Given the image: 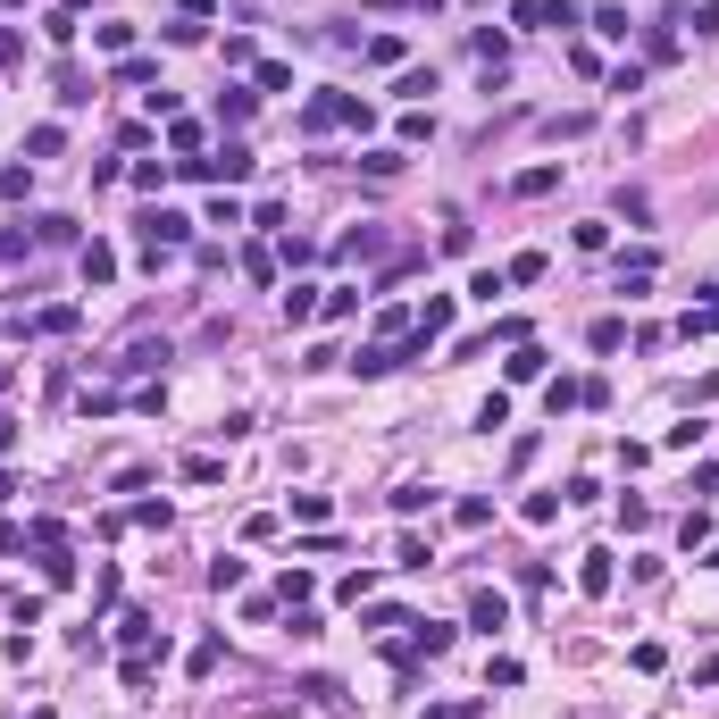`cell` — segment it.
I'll return each instance as SVG.
<instances>
[{
    "label": "cell",
    "mask_w": 719,
    "mask_h": 719,
    "mask_svg": "<svg viewBox=\"0 0 719 719\" xmlns=\"http://www.w3.org/2000/svg\"><path fill=\"white\" fill-rule=\"evenodd\" d=\"M377 109L360 101V92H335V84H318L310 101H301V134H335V126H368Z\"/></svg>",
    "instance_id": "6da1fadb"
},
{
    "label": "cell",
    "mask_w": 719,
    "mask_h": 719,
    "mask_svg": "<svg viewBox=\"0 0 719 719\" xmlns=\"http://www.w3.org/2000/svg\"><path fill=\"white\" fill-rule=\"evenodd\" d=\"M510 26H536V34H577V26H586V9H569V0H510Z\"/></svg>",
    "instance_id": "7a4b0ae2"
},
{
    "label": "cell",
    "mask_w": 719,
    "mask_h": 719,
    "mask_svg": "<svg viewBox=\"0 0 719 719\" xmlns=\"http://www.w3.org/2000/svg\"><path fill=\"white\" fill-rule=\"evenodd\" d=\"M134 226H143L151 251H184V243H193V218H184V210H143Z\"/></svg>",
    "instance_id": "3957f363"
},
{
    "label": "cell",
    "mask_w": 719,
    "mask_h": 719,
    "mask_svg": "<svg viewBox=\"0 0 719 719\" xmlns=\"http://www.w3.org/2000/svg\"><path fill=\"white\" fill-rule=\"evenodd\" d=\"M469 628H477V636H502V628H510V602H502L494 586H477V594H469Z\"/></svg>",
    "instance_id": "277c9868"
},
{
    "label": "cell",
    "mask_w": 719,
    "mask_h": 719,
    "mask_svg": "<svg viewBox=\"0 0 719 719\" xmlns=\"http://www.w3.org/2000/svg\"><path fill=\"white\" fill-rule=\"evenodd\" d=\"M544 368H552V352H544V343H510V360H502V377H510V385H536Z\"/></svg>",
    "instance_id": "5b68a950"
},
{
    "label": "cell",
    "mask_w": 719,
    "mask_h": 719,
    "mask_svg": "<svg viewBox=\"0 0 719 719\" xmlns=\"http://www.w3.org/2000/svg\"><path fill=\"white\" fill-rule=\"evenodd\" d=\"M402 360H410L402 343H360V352H352V377H393Z\"/></svg>",
    "instance_id": "8992f818"
},
{
    "label": "cell",
    "mask_w": 719,
    "mask_h": 719,
    "mask_svg": "<svg viewBox=\"0 0 719 719\" xmlns=\"http://www.w3.org/2000/svg\"><path fill=\"white\" fill-rule=\"evenodd\" d=\"M611 586H619V561H611V552H586V561H577V594H594V602H602Z\"/></svg>",
    "instance_id": "52a82bcc"
},
{
    "label": "cell",
    "mask_w": 719,
    "mask_h": 719,
    "mask_svg": "<svg viewBox=\"0 0 719 719\" xmlns=\"http://www.w3.org/2000/svg\"><path fill=\"white\" fill-rule=\"evenodd\" d=\"M76 268H84V285H118V251H109L101 235H92V243L76 251Z\"/></svg>",
    "instance_id": "ba28073f"
},
{
    "label": "cell",
    "mask_w": 719,
    "mask_h": 719,
    "mask_svg": "<svg viewBox=\"0 0 719 719\" xmlns=\"http://www.w3.org/2000/svg\"><path fill=\"white\" fill-rule=\"evenodd\" d=\"M510 193H519V201H544V193H561V159H544V168H519V176H510Z\"/></svg>",
    "instance_id": "9c48e42d"
},
{
    "label": "cell",
    "mask_w": 719,
    "mask_h": 719,
    "mask_svg": "<svg viewBox=\"0 0 719 719\" xmlns=\"http://www.w3.org/2000/svg\"><path fill=\"white\" fill-rule=\"evenodd\" d=\"M34 569H42V586H51V594H67V586H76V552H67V544L34 552Z\"/></svg>",
    "instance_id": "30bf717a"
},
{
    "label": "cell",
    "mask_w": 719,
    "mask_h": 719,
    "mask_svg": "<svg viewBox=\"0 0 719 719\" xmlns=\"http://www.w3.org/2000/svg\"><path fill=\"white\" fill-rule=\"evenodd\" d=\"M327 310V285H285V327H310Z\"/></svg>",
    "instance_id": "8fae6325"
},
{
    "label": "cell",
    "mask_w": 719,
    "mask_h": 719,
    "mask_svg": "<svg viewBox=\"0 0 719 719\" xmlns=\"http://www.w3.org/2000/svg\"><path fill=\"white\" fill-rule=\"evenodd\" d=\"M251 109H260V92H251V84H226V92H218V126H251Z\"/></svg>",
    "instance_id": "7c38bea8"
},
{
    "label": "cell",
    "mask_w": 719,
    "mask_h": 719,
    "mask_svg": "<svg viewBox=\"0 0 719 719\" xmlns=\"http://www.w3.org/2000/svg\"><path fill=\"white\" fill-rule=\"evenodd\" d=\"M452 636H460V628H444V619H410V644H419L427 661H435V653H452Z\"/></svg>",
    "instance_id": "4fadbf2b"
},
{
    "label": "cell",
    "mask_w": 719,
    "mask_h": 719,
    "mask_svg": "<svg viewBox=\"0 0 719 719\" xmlns=\"http://www.w3.org/2000/svg\"><path fill=\"white\" fill-rule=\"evenodd\" d=\"M360 59L368 67H402L410 51H402V34H360Z\"/></svg>",
    "instance_id": "5bb4252c"
},
{
    "label": "cell",
    "mask_w": 719,
    "mask_h": 719,
    "mask_svg": "<svg viewBox=\"0 0 719 719\" xmlns=\"http://www.w3.org/2000/svg\"><path fill=\"white\" fill-rule=\"evenodd\" d=\"M243 577H251V561H243V552H218V561H210V594H235Z\"/></svg>",
    "instance_id": "9a60e30c"
},
{
    "label": "cell",
    "mask_w": 719,
    "mask_h": 719,
    "mask_svg": "<svg viewBox=\"0 0 719 719\" xmlns=\"http://www.w3.org/2000/svg\"><path fill=\"white\" fill-rule=\"evenodd\" d=\"M118 368H134V377H151V368H168V343H151V335H143V343H126V360H118Z\"/></svg>",
    "instance_id": "2e32d148"
},
{
    "label": "cell",
    "mask_w": 719,
    "mask_h": 719,
    "mask_svg": "<svg viewBox=\"0 0 719 719\" xmlns=\"http://www.w3.org/2000/svg\"><path fill=\"white\" fill-rule=\"evenodd\" d=\"M577 402H586V377H552V385H544V410H552V419L577 410Z\"/></svg>",
    "instance_id": "e0dca14e"
},
{
    "label": "cell",
    "mask_w": 719,
    "mask_h": 719,
    "mask_svg": "<svg viewBox=\"0 0 719 719\" xmlns=\"http://www.w3.org/2000/svg\"><path fill=\"white\" fill-rule=\"evenodd\" d=\"M586 26H594L602 42H628V34H636V17H628V9H586Z\"/></svg>",
    "instance_id": "ac0fdd59"
},
{
    "label": "cell",
    "mask_w": 719,
    "mask_h": 719,
    "mask_svg": "<svg viewBox=\"0 0 719 719\" xmlns=\"http://www.w3.org/2000/svg\"><path fill=\"white\" fill-rule=\"evenodd\" d=\"M310 594H318V577H310V569H285V577H276V602H285V611H301Z\"/></svg>",
    "instance_id": "d6986e66"
},
{
    "label": "cell",
    "mask_w": 719,
    "mask_h": 719,
    "mask_svg": "<svg viewBox=\"0 0 719 719\" xmlns=\"http://www.w3.org/2000/svg\"><path fill=\"white\" fill-rule=\"evenodd\" d=\"M678 335H686V343H694V335H719V285H711L703 310H686V318H678Z\"/></svg>",
    "instance_id": "ffe728a7"
},
{
    "label": "cell",
    "mask_w": 719,
    "mask_h": 719,
    "mask_svg": "<svg viewBox=\"0 0 719 719\" xmlns=\"http://www.w3.org/2000/svg\"><path fill=\"white\" fill-rule=\"evenodd\" d=\"M92 51H118V59H126V51H134V26H126V17H109V26H92Z\"/></svg>",
    "instance_id": "44dd1931"
},
{
    "label": "cell",
    "mask_w": 719,
    "mask_h": 719,
    "mask_svg": "<svg viewBox=\"0 0 719 719\" xmlns=\"http://www.w3.org/2000/svg\"><path fill=\"white\" fill-rule=\"evenodd\" d=\"M435 84H444V76H435V67H402V76H393V92H402V101H427Z\"/></svg>",
    "instance_id": "7402d4cb"
},
{
    "label": "cell",
    "mask_w": 719,
    "mask_h": 719,
    "mask_svg": "<svg viewBox=\"0 0 719 719\" xmlns=\"http://www.w3.org/2000/svg\"><path fill=\"white\" fill-rule=\"evenodd\" d=\"M502 293H510V276H502V268H477V276H469V301H485V310H494Z\"/></svg>",
    "instance_id": "603a6c76"
},
{
    "label": "cell",
    "mask_w": 719,
    "mask_h": 719,
    "mask_svg": "<svg viewBox=\"0 0 719 719\" xmlns=\"http://www.w3.org/2000/svg\"><path fill=\"white\" fill-rule=\"evenodd\" d=\"M118 636H126V653H134V644H159V619H151V611H126Z\"/></svg>",
    "instance_id": "cb8c5ba5"
},
{
    "label": "cell",
    "mask_w": 719,
    "mask_h": 719,
    "mask_svg": "<svg viewBox=\"0 0 719 719\" xmlns=\"http://www.w3.org/2000/svg\"><path fill=\"white\" fill-rule=\"evenodd\" d=\"M168 151H184V159H201V118H168Z\"/></svg>",
    "instance_id": "d4e9b609"
},
{
    "label": "cell",
    "mask_w": 719,
    "mask_h": 719,
    "mask_svg": "<svg viewBox=\"0 0 719 719\" xmlns=\"http://www.w3.org/2000/svg\"><path fill=\"white\" fill-rule=\"evenodd\" d=\"M544 268H552V260H544V251H519V260H510L502 276H510V285H544Z\"/></svg>",
    "instance_id": "484cf974"
},
{
    "label": "cell",
    "mask_w": 719,
    "mask_h": 719,
    "mask_svg": "<svg viewBox=\"0 0 719 719\" xmlns=\"http://www.w3.org/2000/svg\"><path fill=\"white\" fill-rule=\"evenodd\" d=\"M586 343H594V352H619V343H628V318H594Z\"/></svg>",
    "instance_id": "4316f807"
},
{
    "label": "cell",
    "mask_w": 719,
    "mask_h": 719,
    "mask_svg": "<svg viewBox=\"0 0 719 719\" xmlns=\"http://www.w3.org/2000/svg\"><path fill=\"white\" fill-rule=\"evenodd\" d=\"M393 510H402V519H419V510H435V485H393Z\"/></svg>",
    "instance_id": "83f0119b"
},
{
    "label": "cell",
    "mask_w": 719,
    "mask_h": 719,
    "mask_svg": "<svg viewBox=\"0 0 719 719\" xmlns=\"http://www.w3.org/2000/svg\"><path fill=\"white\" fill-rule=\"evenodd\" d=\"M243 276H251V285H276V251L251 243V251H243Z\"/></svg>",
    "instance_id": "f1b7e54d"
},
{
    "label": "cell",
    "mask_w": 719,
    "mask_h": 719,
    "mask_svg": "<svg viewBox=\"0 0 719 719\" xmlns=\"http://www.w3.org/2000/svg\"><path fill=\"white\" fill-rule=\"evenodd\" d=\"M519 510H527V527H552V519H561V510H569V502H561V494H527Z\"/></svg>",
    "instance_id": "f546056e"
},
{
    "label": "cell",
    "mask_w": 719,
    "mask_h": 719,
    "mask_svg": "<svg viewBox=\"0 0 719 719\" xmlns=\"http://www.w3.org/2000/svg\"><path fill=\"white\" fill-rule=\"evenodd\" d=\"M360 301H368L360 285H335V293H327V310H318V318H335V327H343V318H352V310H360Z\"/></svg>",
    "instance_id": "4dcf8cb0"
},
{
    "label": "cell",
    "mask_w": 719,
    "mask_h": 719,
    "mask_svg": "<svg viewBox=\"0 0 719 719\" xmlns=\"http://www.w3.org/2000/svg\"><path fill=\"white\" fill-rule=\"evenodd\" d=\"M34 193V159H26V168H0V201H26Z\"/></svg>",
    "instance_id": "1f68e13d"
},
{
    "label": "cell",
    "mask_w": 719,
    "mask_h": 719,
    "mask_svg": "<svg viewBox=\"0 0 719 719\" xmlns=\"http://www.w3.org/2000/svg\"><path fill=\"white\" fill-rule=\"evenodd\" d=\"M42 34H51L59 51H67V42H76V9H42Z\"/></svg>",
    "instance_id": "d6a6232c"
},
{
    "label": "cell",
    "mask_w": 719,
    "mask_h": 719,
    "mask_svg": "<svg viewBox=\"0 0 719 719\" xmlns=\"http://www.w3.org/2000/svg\"><path fill=\"white\" fill-rule=\"evenodd\" d=\"M477 427H485V435L510 427V393H485V402H477Z\"/></svg>",
    "instance_id": "836d02e7"
},
{
    "label": "cell",
    "mask_w": 719,
    "mask_h": 719,
    "mask_svg": "<svg viewBox=\"0 0 719 719\" xmlns=\"http://www.w3.org/2000/svg\"><path fill=\"white\" fill-rule=\"evenodd\" d=\"M218 477H226V460H210V452L184 460V485H218Z\"/></svg>",
    "instance_id": "e575fe53"
},
{
    "label": "cell",
    "mask_w": 719,
    "mask_h": 719,
    "mask_svg": "<svg viewBox=\"0 0 719 719\" xmlns=\"http://www.w3.org/2000/svg\"><path fill=\"white\" fill-rule=\"evenodd\" d=\"M427 561H435L427 536H402V544H393V569H427Z\"/></svg>",
    "instance_id": "d590c367"
},
{
    "label": "cell",
    "mask_w": 719,
    "mask_h": 719,
    "mask_svg": "<svg viewBox=\"0 0 719 719\" xmlns=\"http://www.w3.org/2000/svg\"><path fill=\"white\" fill-rule=\"evenodd\" d=\"M360 168H368V176H402V151L377 143V151H360Z\"/></svg>",
    "instance_id": "8d00e7d4"
},
{
    "label": "cell",
    "mask_w": 719,
    "mask_h": 719,
    "mask_svg": "<svg viewBox=\"0 0 719 719\" xmlns=\"http://www.w3.org/2000/svg\"><path fill=\"white\" fill-rule=\"evenodd\" d=\"M251 76H260V92H293V67H285V59H260Z\"/></svg>",
    "instance_id": "74e56055"
},
{
    "label": "cell",
    "mask_w": 719,
    "mask_h": 719,
    "mask_svg": "<svg viewBox=\"0 0 719 719\" xmlns=\"http://www.w3.org/2000/svg\"><path fill=\"white\" fill-rule=\"evenodd\" d=\"M168 184V159H134V193H159Z\"/></svg>",
    "instance_id": "f35d334b"
},
{
    "label": "cell",
    "mask_w": 719,
    "mask_h": 719,
    "mask_svg": "<svg viewBox=\"0 0 719 719\" xmlns=\"http://www.w3.org/2000/svg\"><path fill=\"white\" fill-rule=\"evenodd\" d=\"M393 628H410V611H393V602H377V611H368V636H393Z\"/></svg>",
    "instance_id": "ab89813d"
},
{
    "label": "cell",
    "mask_w": 719,
    "mask_h": 719,
    "mask_svg": "<svg viewBox=\"0 0 719 719\" xmlns=\"http://www.w3.org/2000/svg\"><path fill=\"white\" fill-rule=\"evenodd\" d=\"M577 251H611V218H586V226H577Z\"/></svg>",
    "instance_id": "60d3db41"
},
{
    "label": "cell",
    "mask_w": 719,
    "mask_h": 719,
    "mask_svg": "<svg viewBox=\"0 0 719 719\" xmlns=\"http://www.w3.org/2000/svg\"><path fill=\"white\" fill-rule=\"evenodd\" d=\"M34 335H76V310H34Z\"/></svg>",
    "instance_id": "b9f144b4"
},
{
    "label": "cell",
    "mask_w": 719,
    "mask_h": 719,
    "mask_svg": "<svg viewBox=\"0 0 719 719\" xmlns=\"http://www.w3.org/2000/svg\"><path fill=\"white\" fill-rule=\"evenodd\" d=\"M285 510H293V519H301V527H318V519H327V494H293Z\"/></svg>",
    "instance_id": "7bdbcfd3"
},
{
    "label": "cell",
    "mask_w": 719,
    "mask_h": 719,
    "mask_svg": "<svg viewBox=\"0 0 719 719\" xmlns=\"http://www.w3.org/2000/svg\"><path fill=\"white\" fill-rule=\"evenodd\" d=\"M368 594H377V569H352V577H343V602H352V611H360Z\"/></svg>",
    "instance_id": "ee69618b"
},
{
    "label": "cell",
    "mask_w": 719,
    "mask_h": 719,
    "mask_svg": "<svg viewBox=\"0 0 719 719\" xmlns=\"http://www.w3.org/2000/svg\"><path fill=\"white\" fill-rule=\"evenodd\" d=\"M201 226H226V235H235V226H243V201H226V193H218V201H210V218H201Z\"/></svg>",
    "instance_id": "f6af8a7d"
},
{
    "label": "cell",
    "mask_w": 719,
    "mask_h": 719,
    "mask_svg": "<svg viewBox=\"0 0 719 719\" xmlns=\"http://www.w3.org/2000/svg\"><path fill=\"white\" fill-rule=\"evenodd\" d=\"M502 51H510V34H494V26H477V59H485V67H502Z\"/></svg>",
    "instance_id": "bcb514c9"
},
{
    "label": "cell",
    "mask_w": 719,
    "mask_h": 719,
    "mask_svg": "<svg viewBox=\"0 0 719 719\" xmlns=\"http://www.w3.org/2000/svg\"><path fill=\"white\" fill-rule=\"evenodd\" d=\"M59 143H67L59 126H34V134H26V151H34V159H59Z\"/></svg>",
    "instance_id": "7dc6e473"
},
{
    "label": "cell",
    "mask_w": 719,
    "mask_h": 719,
    "mask_svg": "<svg viewBox=\"0 0 719 719\" xmlns=\"http://www.w3.org/2000/svg\"><path fill=\"white\" fill-rule=\"evenodd\" d=\"M9 260H26V226H0V268Z\"/></svg>",
    "instance_id": "c3c4849f"
},
{
    "label": "cell",
    "mask_w": 719,
    "mask_h": 719,
    "mask_svg": "<svg viewBox=\"0 0 719 719\" xmlns=\"http://www.w3.org/2000/svg\"><path fill=\"white\" fill-rule=\"evenodd\" d=\"M17 59H26V42H17L9 26H0V67H17Z\"/></svg>",
    "instance_id": "681fc988"
},
{
    "label": "cell",
    "mask_w": 719,
    "mask_h": 719,
    "mask_svg": "<svg viewBox=\"0 0 719 719\" xmlns=\"http://www.w3.org/2000/svg\"><path fill=\"white\" fill-rule=\"evenodd\" d=\"M694 34H719V0H703V9H694Z\"/></svg>",
    "instance_id": "f907efd6"
},
{
    "label": "cell",
    "mask_w": 719,
    "mask_h": 719,
    "mask_svg": "<svg viewBox=\"0 0 719 719\" xmlns=\"http://www.w3.org/2000/svg\"><path fill=\"white\" fill-rule=\"evenodd\" d=\"M694 686H719V653H703V661H694Z\"/></svg>",
    "instance_id": "816d5d0a"
},
{
    "label": "cell",
    "mask_w": 719,
    "mask_h": 719,
    "mask_svg": "<svg viewBox=\"0 0 719 719\" xmlns=\"http://www.w3.org/2000/svg\"><path fill=\"white\" fill-rule=\"evenodd\" d=\"M17 452V419H9V410H0V460H9Z\"/></svg>",
    "instance_id": "f5cc1de1"
},
{
    "label": "cell",
    "mask_w": 719,
    "mask_h": 719,
    "mask_svg": "<svg viewBox=\"0 0 719 719\" xmlns=\"http://www.w3.org/2000/svg\"><path fill=\"white\" fill-rule=\"evenodd\" d=\"M9 502H17V477H9V469H0V510H9Z\"/></svg>",
    "instance_id": "db71d44e"
},
{
    "label": "cell",
    "mask_w": 719,
    "mask_h": 719,
    "mask_svg": "<svg viewBox=\"0 0 719 719\" xmlns=\"http://www.w3.org/2000/svg\"><path fill=\"white\" fill-rule=\"evenodd\" d=\"M0 9H26V0H0Z\"/></svg>",
    "instance_id": "11a10c76"
},
{
    "label": "cell",
    "mask_w": 719,
    "mask_h": 719,
    "mask_svg": "<svg viewBox=\"0 0 719 719\" xmlns=\"http://www.w3.org/2000/svg\"><path fill=\"white\" fill-rule=\"evenodd\" d=\"M26 719H51V711H26Z\"/></svg>",
    "instance_id": "9f6ffc18"
}]
</instances>
